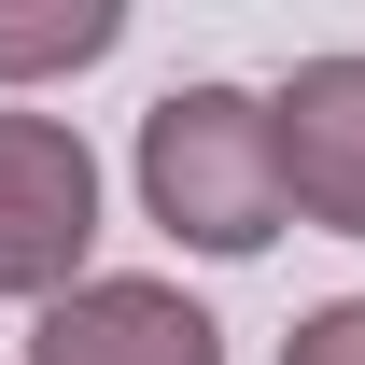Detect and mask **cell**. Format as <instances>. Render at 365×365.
Masks as SVG:
<instances>
[{
    "instance_id": "3",
    "label": "cell",
    "mask_w": 365,
    "mask_h": 365,
    "mask_svg": "<svg viewBox=\"0 0 365 365\" xmlns=\"http://www.w3.org/2000/svg\"><path fill=\"white\" fill-rule=\"evenodd\" d=\"M267 113H281V182H295V211H309L323 239H365V43L295 56L267 85Z\"/></svg>"
},
{
    "instance_id": "4",
    "label": "cell",
    "mask_w": 365,
    "mask_h": 365,
    "mask_svg": "<svg viewBox=\"0 0 365 365\" xmlns=\"http://www.w3.org/2000/svg\"><path fill=\"white\" fill-rule=\"evenodd\" d=\"M29 365H225V323L197 309L182 281H85L29 323Z\"/></svg>"
},
{
    "instance_id": "2",
    "label": "cell",
    "mask_w": 365,
    "mask_h": 365,
    "mask_svg": "<svg viewBox=\"0 0 365 365\" xmlns=\"http://www.w3.org/2000/svg\"><path fill=\"white\" fill-rule=\"evenodd\" d=\"M98 253V155L71 113H0V295H85Z\"/></svg>"
},
{
    "instance_id": "1",
    "label": "cell",
    "mask_w": 365,
    "mask_h": 365,
    "mask_svg": "<svg viewBox=\"0 0 365 365\" xmlns=\"http://www.w3.org/2000/svg\"><path fill=\"white\" fill-rule=\"evenodd\" d=\"M140 211L211 253V267H253L281 225H295V182H281V113L253 85H169L140 113Z\"/></svg>"
},
{
    "instance_id": "5",
    "label": "cell",
    "mask_w": 365,
    "mask_h": 365,
    "mask_svg": "<svg viewBox=\"0 0 365 365\" xmlns=\"http://www.w3.org/2000/svg\"><path fill=\"white\" fill-rule=\"evenodd\" d=\"M113 43H127V14H113V0H29V14H0V85H56V71H98Z\"/></svg>"
},
{
    "instance_id": "6",
    "label": "cell",
    "mask_w": 365,
    "mask_h": 365,
    "mask_svg": "<svg viewBox=\"0 0 365 365\" xmlns=\"http://www.w3.org/2000/svg\"><path fill=\"white\" fill-rule=\"evenodd\" d=\"M281 365H365V295H323V309L281 337Z\"/></svg>"
}]
</instances>
